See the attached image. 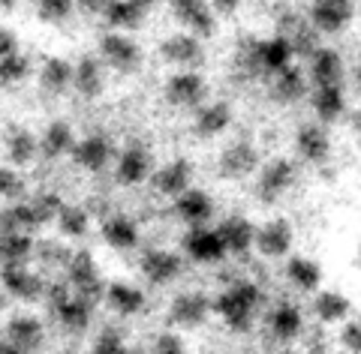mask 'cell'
Returning <instances> with one entry per match:
<instances>
[{
  "label": "cell",
  "instance_id": "cell-12",
  "mask_svg": "<svg viewBox=\"0 0 361 354\" xmlns=\"http://www.w3.org/2000/svg\"><path fill=\"white\" fill-rule=\"evenodd\" d=\"M151 151L142 141H130L115 156V180L121 187H142L151 175Z\"/></svg>",
  "mask_w": 361,
  "mask_h": 354
},
{
  "label": "cell",
  "instance_id": "cell-41",
  "mask_svg": "<svg viewBox=\"0 0 361 354\" xmlns=\"http://www.w3.org/2000/svg\"><path fill=\"white\" fill-rule=\"evenodd\" d=\"M73 249L61 244V241H33V258L39 261L45 267H66V261H70Z\"/></svg>",
  "mask_w": 361,
  "mask_h": 354
},
{
  "label": "cell",
  "instance_id": "cell-51",
  "mask_svg": "<svg viewBox=\"0 0 361 354\" xmlns=\"http://www.w3.org/2000/svg\"><path fill=\"white\" fill-rule=\"evenodd\" d=\"M133 4H135V6H142L145 13H151V9H154L157 4H160V0H133Z\"/></svg>",
  "mask_w": 361,
  "mask_h": 354
},
{
  "label": "cell",
  "instance_id": "cell-19",
  "mask_svg": "<svg viewBox=\"0 0 361 354\" xmlns=\"http://www.w3.org/2000/svg\"><path fill=\"white\" fill-rule=\"evenodd\" d=\"M172 201H175L172 210L184 225H208L214 220V210H217L214 198L208 196L205 189H196V187H187Z\"/></svg>",
  "mask_w": 361,
  "mask_h": 354
},
{
  "label": "cell",
  "instance_id": "cell-20",
  "mask_svg": "<svg viewBox=\"0 0 361 354\" xmlns=\"http://www.w3.org/2000/svg\"><path fill=\"white\" fill-rule=\"evenodd\" d=\"M343 75H346L343 57L337 54L334 49H325V45H319V49L307 57V82H310V87L343 84Z\"/></svg>",
  "mask_w": 361,
  "mask_h": 354
},
{
  "label": "cell",
  "instance_id": "cell-26",
  "mask_svg": "<svg viewBox=\"0 0 361 354\" xmlns=\"http://www.w3.org/2000/svg\"><path fill=\"white\" fill-rule=\"evenodd\" d=\"M256 61H259V78H268L277 70L289 66L295 61V54H292V45L283 33H274V37L256 42Z\"/></svg>",
  "mask_w": 361,
  "mask_h": 354
},
{
  "label": "cell",
  "instance_id": "cell-15",
  "mask_svg": "<svg viewBox=\"0 0 361 354\" xmlns=\"http://www.w3.org/2000/svg\"><path fill=\"white\" fill-rule=\"evenodd\" d=\"M169 6H172V13L180 25H184L190 33H196L199 39L214 37V30H217V15H214L208 0H169Z\"/></svg>",
  "mask_w": 361,
  "mask_h": 354
},
{
  "label": "cell",
  "instance_id": "cell-29",
  "mask_svg": "<svg viewBox=\"0 0 361 354\" xmlns=\"http://www.w3.org/2000/svg\"><path fill=\"white\" fill-rule=\"evenodd\" d=\"M103 303L121 318H133L145 310V291L130 282H109L103 291Z\"/></svg>",
  "mask_w": 361,
  "mask_h": 354
},
{
  "label": "cell",
  "instance_id": "cell-35",
  "mask_svg": "<svg viewBox=\"0 0 361 354\" xmlns=\"http://www.w3.org/2000/svg\"><path fill=\"white\" fill-rule=\"evenodd\" d=\"M286 277L298 291L313 294L322 285V267H319V261H313L307 255H292L286 265Z\"/></svg>",
  "mask_w": 361,
  "mask_h": 354
},
{
  "label": "cell",
  "instance_id": "cell-22",
  "mask_svg": "<svg viewBox=\"0 0 361 354\" xmlns=\"http://www.w3.org/2000/svg\"><path fill=\"white\" fill-rule=\"evenodd\" d=\"M73 90L82 99H99L106 90V66L99 57H78L73 63Z\"/></svg>",
  "mask_w": 361,
  "mask_h": 354
},
{
  "label": "cell",
  "instance_id": "cell-49",
  "mask_svg": "<svg viewBox=\"0 0 361 354\" xmlns=\"http://www.w3.org/2000/svg\"><path fill=\"white\" fill-rule=\"evenodd\" d=\"M208 4H211V9H214V15H223V18H229V15H235V13H238L244 0H208Z\"/></svg>",
  "mask_w": 361,
  "mask_h": 354
},
{
  "label": "cell",
  "instance_id": "cell-5",
  "mask_svg": "<svg viewBox=\"0 0 361 354\" xmlns=\"http://www.w3.org/2000/svg\"><path fill=\"white\" fill-rule=\"evenodd\" d=\"M163 96L172 108H199L208 99V82L199 70H178L169 75V82L163 87Z\"/></svg>",
  "mask_w": 361,
  "mask_h": 354
},
{
  "label": "cell",
  "instance_id": "cell-21",
  "mask_svg": "<svg viewBox=\"0 0 361 354\" xmlns=\"http://www.w3.org/2000/svg\"><path fill=\"white\" fill-rule=\"evenodd\" d=\"M295 153L310 165H325L331 159V139L322 123H304L295 132Z\"/></svg>",
  "mask_w": 361,
  "mask_h": 354
},
{
  "label": "cell",
  "instance_id": "cell-24",
  "mask_svg": "<svg viewBox=\"0 0 361 354\" xmlns=\"http://www.w3.org/2000/svg\"><path fill=\"white\" fill-rule=\"evenodd\" d=\"M217 234L226 246V255H238L244 258L247 253L253 249V234H256V225L247 220L244 213H232L217 225Z\"/></svg>",
  "mask_w": 361,
  "mask_h": 354
},
{
  "label": "cell",
  "instance_id": "cell-9",
  "mask_svg": "<svg viewBox=\"0 0 361 354\" xmlns=\"http://www.w3.org/2000/svg\"><path fill=\"white\" fill-rule=\"evenodd\" d=\"M353 15H355L353 0H313L307 9V21L322 37H334V33L346 30Z\"/></svg>",
  "mask_w": 361,
  "mask_h": 354
},
{
  "label": "cell",
  "instance_id": "cell-52",
  "mask_svg": "<svg viewBox=\"0 0 361 354\" xmlns=\"http://www.w3.org/2000/svg\"><path fill=\"white\" fill-rule=\"evenodd\" d=\"M18 6V0H0V9H4V13H9V9H16Z\"/></svg>",
  "mask_w": 361,
  "mask_h": 354
},
{
  "label": "cell",
  "instance_id": "cell-37",
  "mask_svg": "<svg viewBox=\"0 0 361 354\" xmlns=\"http://www.w3.org/2000/svg\"><path fill=\"white\" fill-rule=\"evenodd\" d=\"M39 228L37 213H33L27 196L18 201H9V208L0 210V232H27L33 234Z\"/></svg>",
  "mask_w": 361,
  "mask_h": 354
},
{
  "label": "cell",
  "instance_id": "cell-14",
  "mask_svg": "<svg viewBox=\"0 0 361 354\" xmlns=\"http://www.w3.org/2000/svg\"><path fill=\"white\" fill-rule=\"evenodd\" d=\"M139 267L151 285H172L180 273H184V255L172 253V249L154 246V249H145L142 253Z\"/></svg>",
  "mask_w": 361,
  "mask_h": 354
},
{
  "label": "cell",
  "instance_id": "cell-42",
  "mask_svg": "<svg viewBox=\"0 0 361 354\" xmlns=\"http://www.w3.org/2000/svg\"><path fill=\"white\" fill-rule=\"evenodd\" d=\"M27 201H30L33 213H37L39 228H42V225H51V222H54V216H58V210H61V204H63V198L58 196V192H51V189H39V192H33V196H30Z\"/></svg>",
  "mask_w": 361,
  "mask_h": 354
},
{
  "label": "cell",
  "instance_id": "cell-8",
  "mask_svg": "<svg viewBox=\"0 0 361 354\" xmlns=\"http://www.w3.org/2000/svg\"><path fill=\"white\" fill-rule=\"evenodd\" d=\"M180 249L196 265H220L226 258V246L220 241L217 228L208 225H187L184 237H180Z\"/></svg>",
  "mask_w": 361,
  "mask_h": 354
},
{
  "label": "cell",
  "instance_id": "cell-34",
  "mask_svg": "<svg viewBox=\"0 0 361 354\" xmlns=\"http://www.w3.org/2000/svg\"><path fill=\"white\" fill-rule=\"evenodd\" d=\"M145 15H148V13H145L142 6H135L133 0H109L99 18H103L111 30L130 33V30H139V27H142Z\"/></svg>",
  "mask_w": 361,
  "mask_h": 354
},
{
  "label": "cell",
  "instance_id": "cell-10",
  "mask_svg": "<svg viewBox=\"0 0 361 354\" xmlns=\"http://www.w3.org/2000/svg\"><path fill=\"white\" fill-rule=\"evenodd\" d=\"M292 241H295V232H292V222L283 220V216H274V220H268L265 225L256 228L253 234V246L256 253L262 258H286L289 249H292Z\"/></svg>",
  "mask_w": 361,
  "mask_h": 354
},
{
  "label": "cell",
  "instance_id": "cell-1",
  "mask_svg": "<svg viewBox=\"0 0 361 354\" xmlns=\"http://www.w3.org/2000/svg\"><path fill=\"white\" fill-rule=\"evenodd\" d=\"M262 289L253 279H235L211 301L214 312L223 318V324L235 334H250L256 312L262 310Z\"/></svg>",
  "mask_w": 361,
  "mask_h": 354
},
{
  "label": "cell",
  "instance_id": "cell-31",
  "mask_svg": "<svg viewBox=\"0 0 361 354\" xmlns=\"http://www.w3.org/2000/svg\"><path fill=\"white\" fill-rule=\"evenodd\" d=\"M103 241L111 249H118V253H130V249L139 246L142 234H139V225H135L130 216L111 213V216H106V220H103Z\"/></svg>",
  "mask_w": 361,
  "mask_h": 354
},
{
  "label": "cell",
  "instance_id": "cell-2",
  "mask_svg": "<svg viewBox=\"0 0 361 354\" xmlns=\"http://www.w3.org/2000/svg\"><path fill=\"white\" fill-rule=\"evenodd\" d=\"M99 61H103L106 70H115L121 75H133V72L142 70L145 51H142V45L130 37V33L109 30L106 37L99 39Z\"/></svg>",
  "mask_w": 361,
  "mask_h": 354
},
{
  "label": "cell",
  "instance_id": "cell-13",
  "mask_svg": "<svg viewBox=\"0 0 361 354\" xmlns=\"http://www.w3.org/2000/svg\"><path fill=\"white\" fill-rule=\"evenodd\" d=\"M268 94L277 106H295V102H301L310 94L307 72L295 63L283 66V70H277L274 75H268Z\"/></svg>",
  "mask_w": 361,
  "mask_h": 354
},
{
  "label": "cell",
  "instance_id": "cell-50",
  "mask_svg": "<svg viewBox=\"0 0 361 354\" xmlns=\"http://www.w3.org/2000/svg\"><path fill=\"white\" fill-rule=\"evenodd\" d=\"M109 0H73V9H78V13L85 15H103Z\"/></svg>",
  "mask_w": 361,
  "mask_h": 354
},
{
  "label": "cell",
  "instance_id": "cell-53",
  "mask_svg": "<svg viewBox=\"0 0 361 354\" xmlns=\"http://www.w3.org/2000/svg\"><path fill=\"white\" fill-rule=\"evenodd\" d=\"M4 306H6V298H4V291H0V310H4Z\"/></svg>",
  "mask_w": 361,
  "mask_h": 354
},
{
  "label": "cell",
  "instance_id": "cell-44",
  "mask_svg": "<svg viewBox=\"0 0 361 354\" xmlns=\"http://www.w3.org/2000/svg\"><path fill=\"white\" fill-rule=\"evenodd\" d=\"M37 4V15L49 25H61L73 15V0H33Z\"/></svg>",
  "mask_w": 361,
  "mask_h": 354
},
{
  "label": "cell",
  "instance_id": "cell-48",
  "mask_svg": "<svg viewBox=\"0 0 361 354\" xmlns=\"http://www.w3.org/2000/svg\"><path fill=\"white\" fill-rule=\"evenodd\" d=\"M18 51V33L13 27H4L0 25V57Z\"/></svg>",
  "mask_w": 361,
  "mask_h": 354
},
{
  "label": "cell",
  "instance_id": "cell-39",
  "mask_svg": "<svg viewBox=\"0 0 361 354\" xmlns=\"http://www.w3.org/2000/svg\"><path fill=\"white\" fill-rule=\"evenodd\" d=\"M33 234L27 232H0V265L6 261H30Z\"/></svg>",
  "mask_w": 361,
  "mask_h": 354
},
{
  "label": "cell",
  "instance_id": "cell-17",
  "mask_svg": "<svg viewBox=\"0 0 361 354\" xmlns=\"http://www.w3.org/2000/svg\"><path fill=\"white\" fill-rule=\"evenodd\" d=\"M148 180H151V187H154L157 196L175 198L187 187H193V165H190L187 159H172V163H166L160 168H151Z\"/></svg>",
  "mask_w": 361,
  "mask_h": 354
},
{
  "label": "cell",
  "instance_id": "cell-27",
  "mask_svg": "<svg viewBox=\"0 0 361 354\" xmlns=\"http://www.w3.org/2000/svg\"><path fill=\"white\" fill-rule=\"evenodd\" d=\"M310 106H313V114L319 118L322 123H337L341 118H346V90L343 84H329V87H313L310 90Z\"/></svg>",
  "mask_w": 361,
  "mask_h": 354
},
{
  "label": "cell",
  "instance_id": "cell-4",
  "mask_svg": "<svg viewBox=\"0 0 361 354\" xmlns=\"http://www.w3.org/2000/svg\"><path fill=\"white\" fill-rule=\"evenodd\" d=\"M0 285L9 298H16L21 303H37L45 294V282L42 273H37L30 267V261H6L0 267Z\"/></svg>",
  "mask_w": 361,
  "mask_h": 354
},
{
  "label": "cell",
  "instance_id": "cell-25",
  "mask_svg": "<svg viewBox=\"0 0 361 354\" xmlns=\"http://www.w3.org/2000/svg\"><path fill=\"white\" fill-rule=\"evenodd\" d=\"M4 153L9 159V165L27 168L33 159L39 156V141L27 127L13 123V127H6V132H4Z\"/></svg>",
  "mask_w": 361,
  "mask_h": 354
},
{
  "label": "cell",
  "instance_id": "cell-28",
  "mask_svg": "<svg viewBox=\"0 0 361 354\" xmlns=\"http://www.w3.org/2000/svg\"><path fill=\"white\" fill-rule=\"evenodd\" d=\"M304 330V315L301 306L295 303H277L274 310L268 312V334L277 342H295Z\"/></svg>",
  "mask_w": 361,
  "mask_h": 354
},
{
  "label": "cell",
  "instance_id": "cell-3",
  "mask_svg": "<svg viewBox=\"0 0 361 354\" xmlns=\"http://www.w3.org/2000/svg\"><path fill=\"white\" fill-rule=\"evenodd\" d=\"M295 180H298V168L292 159L286 156L268 159L265 165L256 168V198L262 204H274L295 187Z\"/></svg>",
  "mask_w": 361,
  "mask_h": 354
},
{
  "label": "cell",
  "instance_id": "cell-38",
  "mask_svg": "<svg viewBox=\"0 0 361 354\" xmlns=\"http://www.w3.org/2000/svg\"><path fill=\"white\" fill-rule=\"evenodd\" d=\"M63 273H66L70 289H82V285H90V282L99 279V267H97V261H94V255H90L87 249H73V255H70V261H66Z\"/></svg>",
  "mask_w": 361,
  "mask_h": 354
},
{
  "label": "cell",
  "instance_id": "cell-32",
  "mask_svg": "<svg viewBox=\"0 0 361 354\" xmlns=\"http://www.w3.org/2000/svg\"><path fill=\"white\" fill-rule=\"evenodd\" d=\"M313 315L319 318L322 324H337L343 322V318H349V312H353V303H349V298L343 291H334V289H316L313 291Z\"/></svg>",
  "mask_w": 361,
  "mask_h": 354
},
{
  "label": "cell",
  "instance_id": "cell-33",
  "mask_svg": "<svg viewBox=\"0 0 361 354\" xmlns=\"http://www.w3.org/2000/svg\"><path fill=\"white\" fill-rule=\"evenodd\" d=\"M39 87L51 96H61L73 87V63L66 57H45L39 66Z\"/></svg>",
  "mask_w": 361,
  "mask_h": 354
},
{
  "label": "cell",
  "instance_id": "cell-46",
  "mask_svg": "<svg viewBox=\"0 0 361 354\" xmlns=\"http://www.w3.org/2000/svg\"><path fill=\"white\" fill-rule=\"evenodd\" d=\"M151 351H157V354H180L184 351V336H180V330H160V334H154Z\"/></svg>",
  "mask_w": 361,
  "mask_h": 354
},
{
  "label": "cell",
  "instance_id": "cell-7",
  "mask_svg": "<svg viewBox=\"0 0 361 354\" xmlns=\"http://www.w3.org/2000/svg\"><path fill=\"white\" fill-rule=\"evenodd\" d=\"M214 306L205 291H180L169 303V324L175 330H196L211 318Z\"/></svg>",
  "mask_w": 361,
  "mask_h": 354
},
{
  "label": "cell",
  "instance_id": "cell-30",
  "mask_svg": "<svg viewBox=\"0 0 361 354\" xmlns=\"http://www.w3.org/2000/svg\"><path fill=\"white\" fill-rule=\"evenodd\" d=\"M37 141H39V153L45 159H63V156L73 153L75 129H73L70 120H51Z\"/></svg>",
  "mask_w": 361,
  "mask_h": 354
},
{
  "label": "cell",
  "instance_id": "cell-16",
  "mask_svg": "<svg viewBox=\"0 0 361 354\" xmlns=\"http://www.w3.org/2000/svg\"><path fill=\"white\" fill-rule=\"evenodd\" d=\"M70 156L78 168L90 171V175H99L115 159V144L106 135H85V139H75Z\"/></svg>",
  "mask_w": 361,
  "mask_h": 354
},
{
  "label": "cell",
  "instance_id": "cell-11",
  "mask_svg": "<svg viewBox=\"0 0 361 354\" xmlns=\"http://www.w3.org/2000/svg\"><path fill=\"white\" fill-rule=\"evenodd\" d=\"M259 163V151L253 147V141H232L226 144L220 156H217V171L226 180H247L256 175Z\"/></svg>",
  "mask_w": 361,
  "mask_h": 354
},
{
  "label": "cell",
  "instance_id": "cell-45",
  "mask_svg": "<svg viewBox=\"0 0 361 354\" xmlns=\"http://www.w3.org/2000/svg\"><path fill=\"white\" fill-rule=\"evenodd\" d=\"M94 351L97 354H123L127 351V339L118 327H103L99 336L94 339Z\"/></svg>",
  "mask_w": 361,
  "mask_h": 354
},
{
  "label": "cell",
  "instance_id": "cell-18",
  "mask_svg": "<svg viewBox=\"0 0 361 354\" xmlns=\"http://www.w3.org/2000/svg\"><path fill=\"white\" fill-rule=\"evenodd\" d=\"M4 334H6L9 346H13L16 354H30V351L42 348V342H45L42 322L37 315H27V312H18V315L9 318L6 327H4Z\"/></svg>",
  "mask_w": 361,
  "mask_h": 354
},
{
  "label": "cell",
  "instance_id": "cell-6",
  "mask_svg": "<svg viewBox=\"0 0 361 354\" xmlns=\"http://www.w3.org/2000/svg\"><path fill=\"white\" fill-rule=\"evenodd\" d=\"M160 57L169 66H175V70H202L208 54H205V42L196 33L178 30L160 42Z\"/></svg>",
  "mask_w": 361,
  "mask_h": 354
},
{
  "label": "cell",
  "instance_id": "cell-23",
  "mask_svg": "<svg viewBox=\"0 0 361 354\" xmlns=\"http://www.w3.org/2000/svg\"><path fill=\"white\" fill-rule=\"evenodd\" d=\"M196 111V118H193V132L199 135L202 141H211V139H220V135L229 129V123H232V108H229V102H202Z\"/></svg>",
  "mask_w": 361,
  "mask_h": 354
},
{
  "label": "cell",
  "instance_id": "cell-43",
  "mask_svg": "<svg viewBox=\"0 0 361 354\" xmlns=\"http://www.w3.org/2000/svg\"><path fill=\"white\" fill-rule=\"evenodd\" d=\"M27 196V184L16 165H0V198L18 201Z\"/></svg>",
  "mask_w": 361,
  "mask_h": 354
},
{
  "label": "cell",
  "instance_id": "cell-47",
  "mask_svg": "<svg viewBox=\"0 0 361 354\" xmlns=\"http://www.w3.org/2000/svg\"><path fill=\"white\" fill-rule=\"evenodd\" d=\"M341 346L346 351H353L358 354L361 351V324H358V318H343V330H341Z\"/></svg>",
  "mask_w": 361,
  "mask_h": 354
},
{
  "label": "cell",
  "instance_id": "cell-40",
  "mask_svg": "<svg viewBox=\"0 0 361 354\" xmlns=\"http://www.w3.org/2000/svg\"><path fill=\"white\" fill-rule=\"evenodd\" d=\"M30 78V57L13 51L6 57H0V87H18L21 82Z\"/></svg>",
  "mask_w": 361,
  "mask_h": 354
},
{
  "label": "cell",
  "instance_id": "cell-36",
  "mask_svg": "<svg viewBox=\"0 0 361 354\" xmlns=\"http://www.w3.org/2000/svg\"><path fill=\"white\" fill-rule=\"evenodd\" d=\"M54 225H58L61 237H70V241H78L90 232V210L82 208V204H61L58 216H54Z\"/></svg>",
  "mask_w": 361,
  "mask_h": 354
}]
</instances>
